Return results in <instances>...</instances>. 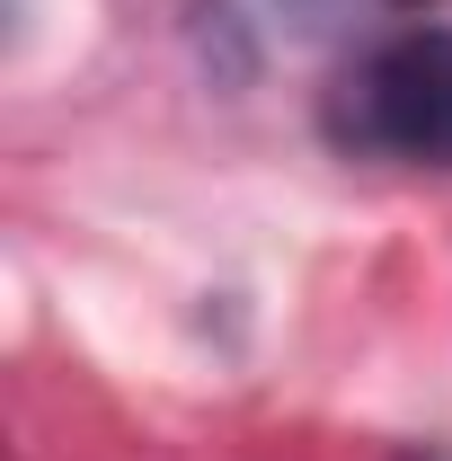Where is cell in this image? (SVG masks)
Wrapping results in <instances>:
<instances>
[{"label":"cell","instance_id":"1","mask_svg":"<svg viewBox=\"0 0 452 461\" xmlns=\"http://www.w3.org/2000/svg\"><path fill=\"white\" fill-rule=\"evenodd\" d=\"M320 133L355 160L452 169V27H408L346 62L320 107Z\"/></svg>","mask_w":452,"mask_h":461},{"label":"cell","instance_id":"2","mask_svg":"<svg viewBox=\"0 0 452 461\" xmlns=\"http://www.w3.org/2000/svg\"><path fill=\"white\" fill-rule=\"evenodd\" d=\"M408 9H417V0H408Z\"/></svg>","mask_w":452,"mask_h":461}]
</instances>
